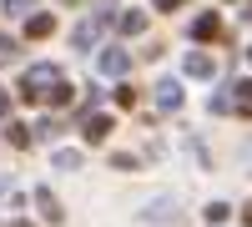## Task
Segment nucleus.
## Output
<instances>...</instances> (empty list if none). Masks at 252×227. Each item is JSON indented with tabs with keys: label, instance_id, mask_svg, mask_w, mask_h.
I'll list each match as a JSON object with an SVG mask.
<instances>
[{
	"label": "nucleus",
	"instance_id": "19",
	"mask_svg": "<svg viewBox=\"0 0 252 227\" xmlns=\"http://www.w3.org/2000/svg\"><path fill=\"white\" fill-rule=\"evenodd\" d=\"M116 106H136V86H116Z\"/></svg>",
	"mask_w": 252,
	"mask_h": 227
},
{
	"label": "nucleus",
	"instance_id": "7",
	"mask_svg": "<svg viewBox=\"0 0 252 227\" xmlns=\"http://www.w3.org/2000/svg\"><path fill=\"white\" fill-rule=\"evenodd\" d=\"M35 207H40V217H46V222H61V217H66V212H61V202H56V192H51V187H35Z\"/></svg>",
	"mask_w": 252,
	"mask_h": 227
},
{
	"label": "nucleus",
	"instance_id": "10",
	"mask_svg": "<svg viewBox=\"0 0 252 227\" xmlns=\"http://www.w3.org/2000/svg\"><path fill=\"white\" fill-rule=\"evenodd\" d=\"M116 26H121V35H141V31H146V15H141V10H121Z\"/></svg>",
	"mask_w": 252,
	"mask_h": 227
},
{
	"label": "nucleus",
	"instance_id": "13",
	"mask_svg": "<svg viewBox=\"0 0 252 227\" xmlns=\"http://www.w3.org/2000/svg\"><path fill=\"white\" fill-rule=\"evenodd\" d=\"M56 167H61V172H81V152H76V147H61V152H56Z\"/></svg>",
	"mask_w": 252,
	"mask_h": 227
},
{
	"label": "nucleus",
	"instance_id": "20",
	"mask_svg": "<svg viewBox=\"0 0 252 227\" xmlns=\"http://www.w3.org/2000/svg\"><path fill=\"white\" fill-rule=\"evenodd\" d=\"M152 5H157V10H182L187 0H152Z\"/></svg>",
	"mask_w": 252,
	"mask_h": 227
},
{
	"label": "nucleus",
	"instance_id": "17",
	"mask_svg": "<svg viewBox=\"0 0 252 227\" xmlns=\"http://www.w3.org/2000/svg\"><path fill=\"white\" fill-rule=\"evenodd\" d=\"M5 10H10V15H26V20H31V15H35V0H5Z\"/></svg>",
	"mask_w": 252,
	"mask_h": 227
},
{
	"label": "nucleus",
	"instance_id": "25",
	"mask_svg": "<svg viewBox=\"0 0 252 227\" xmlns=\"http://www.w3.org/2000/svg\"><path fill=\"white\" fill-rule=\"evenodd\" d=\"M242 217H247V222H252V202H247V212H242Z\"/></svg>",
	"mask_w": 252,
	"mask_h": 227
},
{
	"label": "nucleus",
	"instance_id": "24",
	"mask_svg": "<svg viewBox=\"0 0 252 227\" xmlns=\"http://www.w3.org/2000/svg\"><path fill=\"white\" fill-rule=\"evenodd\" d=\"M242 20H247V26H252V5H247V10H242Z\"/></svg>",
	"mask_w": 252,
	"mask_h": 227
},
{
	"label": "nucleus",
	"instance_id": "21",
	"mask_svg": "<svg viewBox=\"0 0 252 227\" xmlns=\"http://www.w3.org/2000/svg\"><path fill=\"white\" fill-rule=\"evenodd\" d=\"M0 61H15V40H0Z\"/></svg>",
	"mask_w": 252,
	"mask_h": 227
},
{
	"label": "nucleus",
	"instance_id": "14",
	"mask_svg": "<svg viewBox=\"0 0 252 227\" xmlns=\"http://www.w3.org/2000/svg\"><path fill=\"white\" fill-rule=\"evenodd\" d=\"M232 106L237 111H252V81H237V86H232Z\"/></svg>",
	"mask_w": 252,
	"mask_h": 227
},
{
	"label": "nucleus",
	"instance_id": "4",
	"mask_svg": "<svg viewBox=\"0 0 252 227\" xmlns=\"http://www.w3.org/2000/svg\"><path fill=\"white\" fill-rule=\"evenodd\" d=\"M26 35H31V40H46V35H56V15H51V10H35V15L26 20Z\"/></svg>",
	"mask_w": 252,
	"mask_h": 227
},
{
	"label": "nucleus",
	"instance_id": "26",
	"mask_svg": "<svg viewBox=\"0 0 252 227\" xmlns=\"http://www.w3.org/2000/svg\"><path fill=\"white\" fill-rule=\"evenodd\" d=\"M247 61H252V46H247Z\"/></svg>",
	"mask_w": 252,
	"mask_h": 227
},
{
	"label": "nucleus",
	"instance_id": "2",
	"mask_svg": "<svg viewBox=\"0 0 252 227\" xmlns=\"http://www.w3.org/2000/svg\"><path fill=\"white\" fill-rule=\"evenodd\" d=\"M96 71H106V76H126L131 71V51H121V46H106L96 56Z\"/></svg>",
	"mask_w": 252,
	"mask_h": 227
},
{
	"label": "nucleus",
	"instance_id": "18",
	"mask_svg": "<svg viewBox=\"0 0 252 227\" xmlns=\"http://www.w3.org/2000/svg\"><path fill=\"white\" fill-rule=\"evenodd\" d=\"M111 167H116V172H131V167H136V157H131V152H116V157H111Z\"/></svg>",
	"mask_w": 252,
	"mask_h": 227
},
{
	"label": "nucleus",
	"instance_id": "23",
	"mask_svg": "<svg viewBox=\"0 0 252 227\" xmlns=\"http://www.w3.org/2000/svg\"><path fill=\"white\" fill-rule=\"evenodd\" d=\"M10 227H35V222H26V217H15V222H10Z\"/></svg>",
	"mask_w": 252,
	"mask_h": 227
},
{
	"label": "nucleus",
	"instance_id": "5",
	"mask_svg": "<svg viewBox=\"0 0 252 227\" xmlns=\"http://www.w3.org/2000/svg\"><path fill=\"white\" fill-rule=\"evenodd\" d=\"M182 71H187V76H212V71H217V61L207 56V51H187V61H182Z\"/></svg>",
	"mask_w": 252,
	"mask_h": 227
},
{
	"label": "nucleus",
	"instance_id": "15",
	"mask_svg": "<svg viewBox=\"0 0 252 227\" xmlns=\"http://www.w3.org/2000/svg\"><path fill=\"white\" fill-rule=\"evenodd\" d=\"M46 101H51V106H56V111H66V106H71V101H76V91L66 86V81H61V86H56V91H51Z\"/></svg>",
	"mask_w": 252,
	"mask_h": 227
},
{
	"label": "nucleus",
	"instance_id": "6",
	"mask_svg": "<svg viewBox=\"0 0 252 227\" xmlns=\"http://www.w3.org/2000/svg\"><path fill=\"white\" fill-rule=\"evenodd\" d=\"M81 136H86L91 147H96V141H106V136H111V116H101V111H96V116H86V127H81Z\"/></svg>",
	"mask_w": 252,
	"mask_h": 227
},
{
	"label": "nucleus",
	"instance_id": "11",
	"mask_svg": "<svg viewBox=\"0 0 252 227\" xmlns=\"http://www.w3.org/2000/svg\"><path fill=\"white\" fill-rule=\"evenodd\" d=\"M5 141H10L15 152H26L31 141H35V131H31V127H20V121H10V127H5Z\"/></svg>",
	"mask_w": 252,
	"mask_h": 227
},
{
	"label": "nucleus",
	"instance_id": "22",
	"mask_svg": "<svg viewBox=\"0 0 252 227\" xmlns=\"http://www.w3.org/2000/svg\"><path fill=\"white\" fill-rule=\"evenodd\" d=\"M5 106H10V96H5V91H0V116H5Z\"/></svg>",
	"mask_w": 252,
	"mask_h": 227
},
{
	"label": "nucleus",
	"instance_id": "9",
	"mask_svg": "<svg viewBox=\"0 0 252 227\" xmlns=\"http://www.w3.org/2000/svg\"><path fill=\"white\" fill-rule=\"evenodd\" d=\"M157 106L161 111H177L182 106V86H177V81H161V86H157Z\"/></svg>",
	"mask_w": 252,
	"mask_h": 227
},
{
	"label": "nucleus",
	"instance_id": "12",
	"mask_svg": "<svg viewBox=\"0 0 252 227\" xmlns=\"http://www.w3.org/2000/svg\"><path fill=\"white\" fill-rule=\"evenodd\" d=\"M96 35H101V20H86V26H76V35H71V40H76V51H86Z\"/></svg>",
	"mask_w": 252,
	"mask_h": 227
},
{
	"label": "nucleus",
	"instance_id": "16",
	"mask_svg": "<svg viewBox=\"0 0 252 227\" xmlns=\"http://www.w3.org/2000/svg\"><path fill=\"white\" fill-rule=\"evenodd\" d=\"M227 217H232V207H227V202H212V207H207V222H212V227H222Z\"/></svg>",
	"mask_w": 252,
	"mask_h": 227
},
{
	"label": "nucleus",
	"instance_id": "1",
	"mask_svg": "<svg viewBox=\"0 0 252 227\" xmlns=\"http://www.w3.org/2000/svg\"><path fill=\"white\" fill-rule=\"evenodd\" d=\"M61 81H66V76H61L56 66H31L26 81H20V96H26V101H46V96L61 86Z\"/></svg>",
	"mask_w": 252,
	"mask_h": 227
},
{
	"label": "nucleus",
	"instance_id": "3",
	"mask_svg": "<svg viewBox=\"0 0 252 227\" xmlns=\"http://www.w3.org/2000/svg\"><path fill=\"white\" fill-rule=\"evenodd\" d=\"M217 35H222V15L217 10H202L192 20V40H217Z\"/></svg>",
	"mask_w": 252,
	"mask_h": 227
},
{
	"label": "nucleus",
	"instance_id": "8",
	"mask_svg": "<svg viewBox=\"0 0 252 227\" xmlns=\"http://www.w3.org/2000/svg\"><path fill=\"white\" fill-rule=\"evenodd\" d=\"M146 222H166V217H177V197H157V202H146Z\"/></svg>",
	"mask_w": 252,
	"mask_h": 227
}]
</instances>
